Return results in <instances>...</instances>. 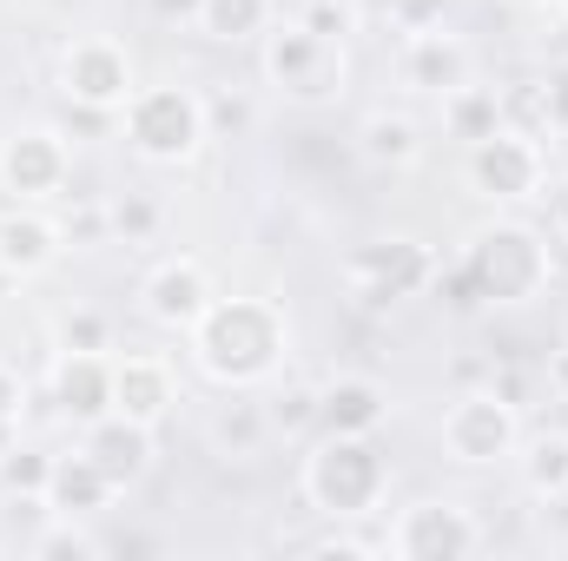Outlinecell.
<instances>
[{
    "mask_svg": "<svg viewBox=\"0 0 568 561\" xmlns=\"http://www.w3.org/2000/svg\"><path fill=\"white\" fill-rule=\"evenodd\" d=\"M192 330H199V364H205L212 377H225V384L265 377L284 350L278 310L258 304V297H219V304H205V317H199Z\"/></svg>",
    "mask_w": 568,
    "mask_h": 561,
    "instance_id": "cell-1",
    "label": "cell"
},
{
    "mask_svg": "<svg viewBox=\"0 0 568 561\" xmlns=\"http://www.w3.org/2000/svg\"><path fill=\"white\" fill-rule=\"evenodd\" d=\"M463 265H469V278H476V290H483L489 304H523V297H536V290L549 284V252H542V238L523 232V225L483 232Z\"/></svg>",
    "mask_w": 568,
    "mask_h": 561,
    "instance_id": "cell-2",
    "label": "cell"
},
{
    "mask_svg": "<svg viewBox=\"0 0 568 561\" xmlns=\"http://www.w3.org/2000/svg\"><path fill=\"white\" fill-rule=\"evenodd\" d=\"M377 482H384V462H377L371 436H324V449L304 469L311 502L331 516H364L377 502Z\"/></svg>",
    "mask_w": 568,
    "mask_h": 561,
    "instance_id": "cell-3",
    "label": "cell"
},
{
    "mask_svg": "<svg viewBox=\"0 0 568 561\" xmlns=\"http://www.w3.org/2000/svg\"><path fill=\"white\" fill-rule=\"evenodd\" d=\"M126 133H133V145L145 159H185L205 140V106L185 86H145L126 106Z\"/></svg>",
    "mask_w": 568,
    "mask_h": 561,
    "instance_id": "cell-4",
    "label": "cell"
},
{
    "mask_svg": "<svg viewBox=\"0 0 568 561\" xmlns=\"http://www.w3.org/2000/svg\"><path fill=\"white\" fill-rule=\"evenodd\" d=\"M443 449L456 462H496L516 449V404L496 397V390H476V397H456L449 417H443Z\"/></svg>",
    "mask_w": 568,
    "mask_h": 561,
    "instance_id": "cell-5",
    "label": "cell"
},
{
    "mask_svg": "<svg viewBox=\"0 0 568 561\" xmlns=\"http://www.w3.org/2000/svg\"><path fill=\"white\" fill-rule=\"evenodd\" d=\"M265 73L278 80L284 93H297V100H324V93H337V40H317V33L297 20V27L272 33Z\"/></svg>",
    "mask_w": 568,
    "mask_h": 561,
    "instance_id": "cell-6",
    "label": "cell"
},
{
    "mask_svg": "<svg viewBox=\"0 0 568 561\" xmlns=\"http://www.w3.org/2000/svg\"><path fill=\"white\" fill-rule=\"evenodd\" d=\"M60 80H67V100H73V106L113 113V106L133 100V60H126V47H113V40H80V47H67Z\"/></svg>",
    "mask_w": 568,
    "mask_h": 561,
    "instance_id": "cell-7",
    "label": "cell"
},
{
    "mask_svg": "<svg viewBox=\"0 0 568 561\" xmlns=\"http://www.w3.org/2000/svg\"><path fill=\"white\" fill-rule=\"evenodd\" d=\"M469 178H476V192H489V198H529L536 178H542V152H536L529 133L496 126L489 140L469 145Z\"/></svg>",
    "mask_w": 568,
    "mask_h": 561,
    "instance_id": "cell-8",
    "label": "cell"
},
{
    "mask_svg": "<svg viewBox=\"0 0 568 561\" xmlns=\"http://www.w3.org/2000/svg\"><path fill=\"white\" fill-rule=\"evenodd\" d=\"M390 549L410 561H456L476 549V529H469V516L463 509H443V502H424V509H410L404 516V529L390 536Z\"/></svg>",
    "mask_w": 568,
    "mask_h": 561,
    "instance_id": "cell-9",
    "label": "cell"
},
{
    "mask_svg": "<svg viewBox=\"0 0 568 561\" xmlns=\"http://www.w3.org/2000/svg\"><path fill=\"white\" fill-rule=\"evenodd\" d=\"M53 404L73 422H100L113 410V364L100 350H67L53 370Z\"/></svg>",
    "mask_w": 568,
    "mask_h": 561,
    "instance_id": "cell-10",
    "label": "cell"
},
{
    "mask_svg": "<svg viewBox=\"0 0 568 561\" xmlns=\"http://www.w3.org/2000/svg\"><path fill=\"white\" fill-rule=\"evenodd\" d=\"M351 272H357V284H364L371 304H390V297H404V290H417V284L429 278V252L424 245H410V238L364 245V252L351 258Z\"/></svg>",
    "mask_w": 568,
    "mask_h": 561,
    "instance_id": "cell-11",
    "label": "cell"
},
{
    "mask_svg": "<svg viewBox=\"0 0 568 561\" xmlns=\"http://www.w3.org/2000/svg\"><path fill=\"white\" fill-rule=\"evenodd\" d=\"M93 462H100V476L120 489V482H133L145 469V456H152V429L133 417H120V410H106L100 422H87V442H80Z\"/></svg>",
    "mask_w": 568,
    "mask_h": 561,
    "instance_id": "cell-12",
    "label": "cell"
},
{
    "mask_svg": "<svg viewBox=\"0 0 568 561\" xmlns=\"http://www.w3.org/2000/svg\"><path fill=\"white\" fill-rule=\"evenodd\" d=\"M205 304H212V290H205V272H199L192 258L159 265L152 284H145V310H152V324H165V330H192V324L205 317Z\"/></svg>",
    "mask_w": 568,
    "mask_h": 561,
    "instance_id": "cell-13",
    "label": "cell"
},
{
    "mask_svg": "<svg viewBox=\"0 0 568 561\" xmlns=\"http://www.w3.org/2000/svg\"><path fill=\"white\" fill-rule=\"evenodd\" d=\"M0 178L20 198H47L67 178V152H60L53 133H20V140H7V152H0Z\"/></svg>",
    "mask_w": 568,
    "mask_h": 561,
    "instance_id": "cell-14",
    "label": "cell"
},
{
    "mask_svg": "<svg viewBox=\"0 0 568 561\" xmlns=\"http://www.w3.org/2000/svg\"><path fill=\"white\" fill-rule=\"evenodd\" d=\"M113 410L145 422V429L172 410V377H165L159 357H120L113 364Z\"/></svg>",
    "mask_w": 568,
    "mask_h": 561,
    "instance_id": "cell-15",
    "label": "cell"
},
{
    "mask_svg": "<svg viewBox=\"0 0 568 561\" xmlns=\"http://www.w3.org/2000/svg\"><path fill=\"white\" fill-rule=\"evenodd\" d=\"M317 422L331 436H371L384 422V390L371 377H337L331 390H317Z\"/></svg>",
    "mask_w": 568,
    "mask_h": 561,
    "instance_id": "cell-16",
    "label": "cell"
},
{
    "mask_svg": "<svg viewBox=\"0 0 568 561\" xmlns=\"http://www.w3.org/2000/svg\"><path fill=\"white\" fill-rule=\"evenodd\" d=\"M106 496H113V482L100 476V462L80 449V456H53V476H47V509H60V516H93V509H106Z\"/></svg>",
    "mask_w": 568,
    "mask_h": 561,
    "instance_id": "cell-17",
    "label": "cell"
},
{
    "mask_svg": "<svg viewBox=\"0 0 568 561\" xmlns=\"http://www.w3.org/2000/svg\"><path fill=\"white\" fill-rule=\"evenodd\" d=\"M53 252H60V232H53L47 218H33V212H7V218H0V265H7L13 278L53 265Z\"/></svg>",
    "mask_w": 568,
    "mask_h": 561,
    "instance_id": "cell-18",
    "label": "cell"
},
{
    "mask_svg": "<svg viewBox=\"0 0 568 561\" xmlns=\"http://www.w3.org/2000/svg\"><path fill=\"white\" fill-rule=\"evenodd\" d=\"M404 67H410V80L429 86V93H456L463 86V73H469V53L449 40V33H410V53H404Z\"/></svg>",
    "mask_w": 568,
    "mask_h": 561,
    "instance_id": "cell-19",
    "label": "cell"
},
{
    "mask_svg": "<svg viewBox=\"0 0 568 561\" xmlns=\"http://www.w3.org/2000/svg\"><path fill=\"white\" fill-rule=\"evenodd\" d=\"M449 106H443V120H449V133L456 140H489L496 126H503V100L496 93H483V86H456V93H443Z\"/></svg>",
    "mask_w": 568,
    "mask_h": 561,
    "instance_id": "cell-20",
    "label": "cell"
},
{
    "mask_svg": "<svg viewBox=\"0 0 568 561\" xmlns=\"http://www.w3.org/2000/svg\"><path fill=\"white\" fill-rule=\"evenodd\" d=\"M265 13H272V0H205L199 7V20H205L212 40H252L265 27Z\"/></svg>",
    "mask_w": 568,
    "mask_h": 561,
    "instance_id": "cell-21",
    "label": "cell"
},
{
    "mask_svg": "<svg viewBox=\"0 0 568 561\" xmlns=\"http://www.w3.org/2000/svg\"><path fill=\"white\" fill-rule=\"evenodd\" d=\"M47 476H53V456L20 449V442H7V449H0V482H7L13 496H47Z\"/></svg>",
    "mask_w": 568,
    "mask_h": 561,
    "instance_id": "cell-22",
    "label": "cell"
},
{
    "mask_svg": "<svg viewBox=\"0 0 568 561\" xmlns=\"http://www.w3.org/2000/svg\"><path fill=\"white\" fill-rule=\"evenodd\" d=\"M364 152H371V159H390V165H404V159H417V126H410V120H390V113H377V120L364 126Z\"/></svg>",
    "mask_w": 568,
    "mask_h": 561,
    "instance_id": "cell-23",
    "label": "cell"
},
{
    "mask_svg": "<svg viewBox=\"0 0 568 561\" xmlns=\"http://www.w3.org/2000/svg\"><path fill=\"white\" fill-rule=\"evenodd\" d=\"M529 489L536 496H562L568 489V436H542L529 449Z\"/></svg>",
    "mask_w": 568,
    "mask_h": 561,
    "instance_id": "cell-24",
    "label": "cell"
},
{
    "mask_svg": "<svg viewBox=\"0 0 568 561\" xmlns=\"http://www.w3.org/2000/svg\"><path fill=\"white\" fill-rule=\"evenodd\" d=\"M265 422H278V429H304V422H317V390H304V384H291L272 397V410Z\"/></svg>",
    "mask_w": 568,
    "mask_h": 561,
    "instance_id": "cell-25",
    "label": "cell"
},
{
    "mask_svg": "<svg viewBox=\"0 0 568 561\" xmlns=\"http://www.w3.org/2000/svg\"><path fill=\"white\" fill-rule=\"evenodd\" d=\"M106 225H113L120 238H152V225H159V205H152V198H120V205L106 212Z\"/></svg>",
    "mask_w": 568,
    "mask_h": 561,
    "instance_id": "cell-26",
    "label": "cell"
},
{
    "mask_svg": "<svg viewBox=\"0 0 568 561\" xmlns=\"http://www.w3.org/2000/svg\"><path fill=\"white\" fill-rule=\"evenodd\" d=\"M60 344H67V350H106V317L73 310V317L60 324Z\"/></svg>",
    "mask_w": 568,
    "mask_h": 561,
    "instance_id": "cell-27",
    "label": "cell"
},
{
    "mask_svg": "<svg viewBox=\"0 0 568 561\" xmlns=\"http://www.w3.org/2000/svg\"><path fill=\"white\" fill-rule=\"evenodd\" d=\"M304 27H311L317 40H344V33H351V7H344V0H311V7H304Z\"/></svg>",
    "mask_w": 568,
    "mask_h": 561,
    "instance_id": "cell-28",
    "label": "cell"
},
{
    "mask_svg": "<svg viewBox=\"0 0 568 561\" xmlns=\"http://www.w3.org/2000/svg\"><path fill=\"white\" fill-rule=\"evenodd\" d=\"M33 555H47V561H87V555H100V542H87V536H80V529H53V536H40V542H33Z\"/></svg>",
    "mask_w": 568,
    "mask_h": 561,
    "instance_id": "cell-29",
    "label": "cell"
},
{
    "mask_svg": "<svg viewBox=\"0 0 568 561\" xmlns=\"http://www.w3.org/2000/svg\"><path fill=\"white\" fill-rule=\"evenodd\" d=\"M443 7H449V0H390V20H397L404 33H429V27L443 20Z\"/></svg>",
    "mask_w": 568,
    "mask_h": 561,
    "instance_id": "cell-30",
    "label": "cell"
},
{
    "mask_svg": "<svg viewBox=\"0 0 568 561\" xmlns=\"http://www.w3.org/2000/svg\"><path fill=\"white\" fill-rule=\"evenodd\" d=\"M436 290L449 297V310H476V304H483V290H476V278H469V265H456L449 278H436Z\"/></svg>",
    "mask_w": 568,
    "mask_h": 561,
    "instance_id": "cell-31",
    "label": "cell"
},
{
    "mask_svg": "<svg viewBox=\"0 0 568 561\" xmlns=\"http://www.w3.org/2000/svg\"><path fill=\"white\" fill-rule=\"evenodd\" d=\"M205 120H212V126H219V133H239V126H245V120H252V106H245V100H232V93H225V100H212V106H205Z\"/></svg>",
    "mask_w": 568,
    "mask_h": 561,
    "instance_id": "cell-32",
    "label": "cell"
},
{
    "mask_svg": "<svg viewBox=\"0 0 568 561\" xmlns=\"http://www.w3.org/2000/svg\"><path fill=\"white\" fill-rule=\"evenodd\" d=\"M258 410H232V417L219 422V436H225V442H252V436H258Z\"/></svg>",
    "mask_w": 568,
    "mask_h": 561,
    "instance_id": "cell-33",
    "label": "cell"
},
{
    "mask_svg": "<svg viewBox=\"0 0 568 561\" xmlns=\"http://www.w3.org/2000/svg\"><path fill=\"white\" fill-rule=\"evenodd\" d=\"M542 93H549V126H568V73H556Z\"/></svg>",
    "mask_w": 568,
    "mask_h": 561,
    "instance_id": "cell-34",
    "label": "cell"
},
{
    "mask_svg": "<svg viewBox=\"0 0 568 561\" xmlns=\"http://www.w3.org/2000/svg\"><path fill=\"white\" fill-rule=\"evenodd\" d=\"M199 7L205 0H152V13H165V20H199Z\"/></svg>",
    "mask_w": 568,
    "mask_h": 561,
    "instance_id": "cell-35",
    "label": "cell"
},
{
    "mask_svg": "<svg viewBox=\"0 0 568 561\" xmlns=\"http://www.w3.org/2000/svg\"><path fill=\"white\" fill-rule=\"evenodd\" d=\"M13 410H20V377L0 364V417H13Z\"/></svg>",
    "mask_w": 568,
    "mask_h": 561,
    "instance_id": "cell-36",
    "label": "cell"
},
{
    "mask_svg": "<svg viewBox=\"0 0 568 561\" xmlns=\"http://www.w3.org/2000/svg\"><path fill=\"white\" fill-rule=\"evenodd\" d=\"M549 384L568 397V350H556V364H549Z\"/></svg>",
    "mask_w": 568,
    "mask_h": 561,
    "instance_id": "cell-37",
    "label": "cell"
},
{
    "mask_svg": "<svg viewBox=\"0 0 568 561\" xmlns=\"http://www.w3.org/2000/svg\"><path fill=\"white\" fill-rule=\"evenodd\" d=\"M7 278H13V272H7V265H0V290H7Z\"/></svg>",
    "mask_w": 568,
    "mask_h": 561,
    "instance_id": "cell-38",
    "label": "cell"
},
{
    "mask_svg": "<svg viewBox=\"0 0 568 561\" xmlns=\"http://www.w3.org/2000/svg\"><path fill=\"white\" fill-rule=\"evenodd\" d=\"M562 232H568V198H562Z\"/></svg>",
    "mask_w": 568,
    "mask_h": 561,
    "instance_id": "cell-39",
    "label": "cell"
},
{
    "mask_svg": "<svg viewBox=\"0 0 568 561\" xmlns=\"http://www.w3.org/2000/svg\"><path fill=\"white\" fill-rule=\"evenodd\" d=\"M523 7H536V0H523Z\"/></svg>",
    "mask_w": 568,
    "mask_h": 561,
    "instance_id": "cell-40",
    "label": "cell"
},
{
    "mask_svg": "<svg viewBox=\"0 0 568 561\" xmlns=\"http://www.w3.org/2000/svg\"><path fill=\"white\" fill-rule=\"evenodd\" d=\"M562 7H568V0H562Z\"/></svg>",
    "mask_w": 568,
    "mask_h": 561,
    "instance_id": "cell-41",
    "label": "cell"
}]
</instances>
